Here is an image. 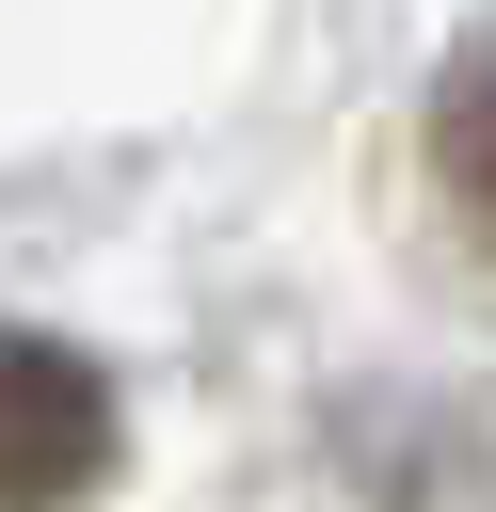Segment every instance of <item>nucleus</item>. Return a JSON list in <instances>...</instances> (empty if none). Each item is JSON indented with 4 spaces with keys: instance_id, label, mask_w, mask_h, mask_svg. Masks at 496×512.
Masks as SVG:
<instances>
[{
    "instance_id": "obj_2",
    "label": "nucleus",
    "mask_w": 496,
    "mask_h": 512,
    "mask_svg": "<svg viewBox=\"0 0 496 512\" xmlns=\"http://www.w3.org/2000/svg\"><path fill=\"white\" fill-rule=\"evenodd\" d=\"M432 176H448V208L496 240V32L432 80Z\"/></svg>"
},
{
    "instance_id": "obj_1",
    "label": "nucleus",
    "mask_w": 496,
    "mask_h": 512,
    "mask_svg": "<svg viewBox=\"0 0 496 512\" xmlns=\"http://www.w3.org/2000/svg\"><path fill=\"white\" fill-rule=\"evenodd\" d=\"M96 480H112V384L64 336H16L0 320V512H64Z\"/></svg>"
}]
</instances>
